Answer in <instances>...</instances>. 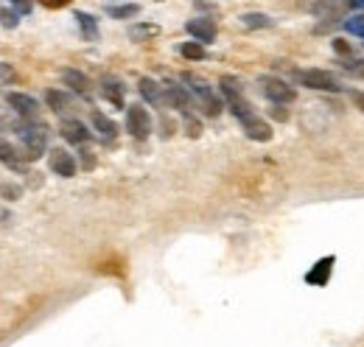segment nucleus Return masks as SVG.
I'll return each mask as SVG.
<instances>
[{"instance_id":"423d86ee","label":"nucleus","mask_w":364,"mask_h":347,"mask_svg":"<svg viewBox=\"0 0 364 347\" xmlns=\"http://www.w3.org/2000/svg\"><path fill=\"white\" fill-rule=\"evenodd\" d=\"M163 98H166V104H168L171 110H180L182 115H193L196 101H193V95L188 92V87L185 85L166 82V85H163Z\"/></svg>"},{"instance_id":"f257e3e1","label":"nucleus","mask_w":364,"mask_h":347,"mask_svg":"<svg viewBox=\"0 0 364 347\" xmlns=\"http://www.w3.org/2000/svg\"><path fill=\"white\" fill-rule=\"evenodd\" d=\"M182 85L188 87V92L193 95V101H196V107L205 112V115H210V118H216V115H222V98L216 95V90L208 85L205 79H199V76H193V73H185L182 76Z\"/></svg>"},{"instance_id":"39448f33","label":"nucleus","mask_w":364,"mask_h":347,"mask_svg":"<svg viewBox=\"0 0 364 347\" xmlns=\"http://www.w3.org/2000/svg\"><path fill=\"white\" fill-rule=\"evenodd\" d=\"M294 79L311 90H319V92H342V82L328 70H297Z\"/></svg>"},{"instance_id":"ddd939ff","label":"nucleus","mask_w":364,"mask_h":347,"mask_svg":"<svg viewBox=\"0 0 364 347\" xmlns=\"http://www.w3.org/2000/svg\"><path fill=\"white\" fill-rule=\"evenodd\" d=\"M62 82H65V87H70L73 92H79V95H90L92 90V82L82 73V70H73V68H68V70H62Z\"/></svg>"},{"instance_id":"f8f14e48","label":"nucleus","mask_w":364,"mask_h":347,"mask_svg":"<svg viewBox=\"0 0 364 347\" xmlns=\"http://www.w3.org/2000/svg\"><path fill=\"white\" fill-rule=\"evenodd\" d=\"M46 101L56 115H68V112H73V107H76V98H73L70 92H65V90H48Z\"/></svg>"},{"instance_id":"c85d7f7f","label":"nucleus","mask_w":364,"mask_h":347,"mask_svg":"<svg viewBox=\"0 0 364 347\" xmlns=\"http://www.w3.org/2000/svg\"><path fill=\"white\" fill-rule=\"evenodd\" d=\"M151 34H157V28H154V26H135V28H132V40H140V37H151Z\"/></svg>"},{"instance_id":"b1692460","label":"nucleus","mask_w":364,"mask_h":347,"mask_svg":"<svg viewBox=\"0 0 364 347\" xmlns=\"http://www.w3.org/2000/svg\"><path fill=\"white\" fill-rule=\"evenodd\" d=\"M350 34H359V37H364V17H350V20H345L342 23Z\"/></svg>"},{"instance_id":"4be33fe9","label":"nucleus","mask_w":364,"mask_h":347,"mask_svg":"<svg viewBox=\"0 0 364 347\" xmlns=\"http://www.w3.org/2000/svg\"><path fill=\"white\" fill-rule=\"evenodd\" d=\"M180 53L185 59H205V48L199 43H185L180 48Z\"/></svg>"},{"instance_id":"2eb2a0df","label":"nucleus","mask_w":364,"mask_h":347,"mask_svg":"<svg viewBox=\"0 0 364 347\" xmlns=\"http://www.w3.org/2000/svg\"><path fill=\"white\" fill-rule=\"evenodd\" d=\"M137 90H140V95H143L151 107H163V104H166V98H163V87L157 85L154 79H140V82H137Z\"/></svg>"},{"instance_id":"c756f323","label":"nucleus","mask_w":364,"mask_h":347,"mask_svg":"<svg viewBox=\"0 0 364 347\" xmlns=\"http://www.w3.org/2000/svg\"><path fill=\"white\" fill-rule=\"evenodd\" d=\"M350 101H353V104L364 112V92L362 90H350Z\"/></svg>"},{"instance_id":"aec40b11","label":"nucleus","mask_w":364,"mask_h":347,"mask_svg":"<svg viewBox=\"0 0 364 347\" xmlns=\"http://www.w3.org/2000/svg\"><path fill=\"white\" fill-rule=\"evenodd\" d=\"M23 160H26V154H17V149H14V146H9V143H3V140H0V163H6L9 169L20 171V169H23Z\"/></svg>"},{"instance_id":"473e14b6","label":"nucleus","mask_w":364,"mask_h":347,"mask_svg":"<svg viewBox=\"0 0 364 347\" xmlns=\"http://www.w3.org/2000/svg\"><path fill=\"white\" fill-rule=\"evenodd\" d=\"M272 115H274V118H277V121H286V118H289V112H286L283 107H274V110H272Z\"/></svg>"},{"instance_id":"a878e982","label":"nucleus","mask_w":364,"mask_h":347,"mask_svg":"<svg viewBox=\"0 0 364 347\" xmlns=\"http://www.w3.org/2000/svg\"><path fill=\"white\" fill-rule=\"evenodd\" d=\"M333 50H336L339 56H348V59H353V45L345 43V40H333Z\"/></svg>"},{"instance_id":"f3484780","label":"nucleus","mask_w":364,"mask_h":347,"mask_svg":"<svg viewBox=\"0 0 364 347\" xmlns=\"http://www.w3.org/2000/svg\"><path fill=\"white\" fill-rule=\"evenodd\" d=\"M76 23H79V28H82V37L87 40V43H95L98 40V20L87 14V11H76Z\"/></svg>"},{"instance_id":"f03ea898","label":"nucleus","mask_w":364,"mask_h":347,"mask_svg":"<svg viewBox=\"0 0 364 347\" xmlns=\"http://www.w3.org/2000/svg\"><path fill=\"white\" fill-rule=\"evenodd\" d=\"M17 137L26 149V160H40L48 151V127L40 121H23Z\"/></svg>"},{"instance_id":"dca6fc26","label":"nucleus","mask_w":364,"mask_h":347,"mask_svg":"<svg viewBox=\"0 0 364 347\" xmlns=\"http://www.w3.org/2000/svg\"><path fill=\"white\" fill-rule=\"evenodd\" d=\"M104 11L115 20H129V17L140 14V3H107Z\"/></svg>"},{"instance_id":"7ed1b4c3","label":"nucleus","mask_w":364,"mask_h":347,"mask_svg":"<svg viewBox=\"0 0 364 347\" xmlns=\"http://www.w3.org/2000/svg\"><path fill=\"white\" fill-rule=\"evenodd\" d=\"M222 95H225V101H228L230 112L238 118V124H244V121H250L252 115H255V110H252V104L247 101V95H244V90H241V82H235L232 76H225L222 82Z\"/></svg>"},{"instance_id":"412c9836","label":"nucleus","mask_w":364,"mask_h":347,"mask_svg":"<svg viewBox=\"0 0 364 347\" xmlns=\"http://www.w3.org/2000/svg\"><path fill=\"white\" fill-rule=\"evenodd\" d=\"M241 23H244L247 28H272L274 26V20L269 14H244Z\"/></svg>"},{"instance_id":"20e7f679","label":"nucleus","mask_w":364,"mask_h":347,"mask_svg":"<svg viewBox=\"0 0 364 347\" xmlns=\"http://www.w3.org/2000/svg\"><path fill=\"white\" fill-rule=\"evenodd\" d=\"M258 85H261V92L272 101L274 107H286V104H291L297 98V90L289 85V82L277 79V76H261Z\"/></svg>"},{"instance_id":"6ab92c4d","label":"nucleus","mask_w":364,"mask_h":347,"mask_svg":"<svg viewBox=\"0 0 364 347\" xmlns=\"http://www.w3.org/2000/svg\"><path fill=\"white\" fill-rule=\"evenodd\" d=\"M92 127H95V132H98L104 140H115V134H118V127H115L104 112H92Z\"/></svg>"},{"instance_id":"2f4dec72","label":"nucleus","mask_w":364,"mask_h":347,"mask_svg":"<svg viewBox=\"0 0 364 347\" xmlns=\"http://www.w3.org/2000/svg\"><path fill=\"white\" fill-rule=\"evenodd\" d=\"M82 163H85V169H92V166H95V160H92V151L82 149Z\"/></svg>"},{"instance_id":"6e6552de","label":"nucleus","mask_w":364,"mask_h":347,"mask_svg":"<svg viewBox=\"0 0 364 347\" xmlns=\"http://www.w3.org/2000/svg\"><path fill=\"white\" fill-rule=\"evenodd\" d=\"M6 104H9L23 121H37V115H40L37 98H31V95H26V92H9V95H6Z\"/></svg>"},{"instance_id":"0eeeda50","label":"nucleus","mask_w":364,"mask_h":347,"mask_svg":"<svg viewBox=\"0 0 364 347\" xmlns=\"http://www.w3.org/2000/svg\"><path fill=\"white\" fill-rule=\"evenodd\" d=\"M127 132L135 140H146L151 134V115L143 104H129L127 107Z\"/></svg>"},{"instance_id":"9d476101","label":"nucleus","mask_w":364,"mask_h":347,"mask_svg":"<svg viewBox=\"0 0 364 347\" xmlns=\"http://www.w3.org/2000/svg\"><path fill=\"white\" fill-rule=\"evenodd\" d=\"M50 157H48V163H50V171L59 174V176H65V179H70L73 174H76V157L70 154V151H65V149H53V151H48Z\"/></svg>"},{"instance_id":"393cba45","label":"nucleus","mask_w":364,"mask_h":347,"mask_svg":"<svg viewBox=\"0 0 364 347\" xmlns=\"http://www.w3.org/2000/svg\"><path fill=\"white\" fill-rule=\"evenodd\" d=\"M185 129H188L191 137H199V134H202V124H199L193 115H185Z\"/></svg>"},{"instance_id":"4468645a","label":"nucleus","mask_w":364,"mask_h":347,"mask_svg":"<svg viewBox=\"0 0 364 347\" xmlns=\"http://www.w3.org/2000/svg\"><path fill=\"white\" fill-rule=\"evenodd\" d=\"M241 127H244V132H247V137H250V140H258V143L272 140V127H269L267 121H261L258 115H252V118H250V121H244Z\"/></svg>"},{"instance_id":"9b49d317","label":"nucleus","mask_w":364,"mask_h":347,"mask_svg":"<svg viewBox=\"0 0 364 347\" xmlns=\"http://www.w3.org/2000/svg\"><path fill=\"white\" fill-rule=\"evenodd\" d=\"M62 137L68 140V143H73V146H85V143H90L92 140V132L82 124V121H76V118H68V121H62Z\"/></svg>"},{"instance_id":"7c9ffc66","label":"nucleus","mask_w":364,"mask_h":347,"mask_svg":"<svg viewBox=\"0 0 364 347\" xmlns=\"http://www.w3.org/2000/svg\"><path fill=\"white\" fill-rule=\"evenodd\" d=\"M11 9L17 14H31V3H11Z\"/></svg>"},{"instance_id":"1a4fd4ad","label":"nucleus","mask_w":364,"mask_h":347,"mask_svg":"<svg viewBox=\"0 0 364 347\" xmlns=\"http://www.w3.org/2000/svg\"><path fill=\"white\" fill-rule=\"evenodd\" d=\"M185 31L199 45H208L216 40V23L210 17H193V20H188L185 23Z\"/></svg>"},{"instance_id":"a211bd4d","label":"nucleus","mask_w":364,"mask_h":347,"mask_svg":"<svg viewBox=\"0 0 364 347\" xmlns=\"http://www.w3.org/2000/svg\"><path fill=\"white\" fill-rule=\"evenodd\" d=\"M101 92L104 98H109L115 107H124V85L118 79H104L101 82Z\"/></svg>"},{"instance_id":"5701e85b","label":"nucleus","mask_w":364,"mask_h":347,"mask_svg":"<svg viewBox=\"0 0 364 347\" xmlns=\"http://www.w3.org/2000/svg\"><path fill=\"white\" fill-rule=\"evenodd\" d=\"M0 23H3L6 28H17L20 17H17V11H14V9H0Z\"/></svg>"},{"instance_id":"cd10ccee","label":"nucleus","mask_w":364,"mask_h":347,"mask_svg":"<svg viewBox=\"0 0 364 347\" xmlns=\"http://www.w3.org/2000/svg\"><path fill=\"white\" fill-rule=\"evenodd\" d=\"M348 73H353V76H364V62L362 59H348V65H342Z\"/></svg>"},{"instance_id":"bb28decb","label":"nucleus","mask_w":364,"mask_h":347,"mask_svg":"<svg viewBox=\"0 0 364 347\" xmlns=\"http://www.w3.org/2000/svg\"><path fill=\"white\" fill-rule=\"evenodd\" d=\"M20 193H23L20 185H0V196H3V199H17Z\"/></svg>"}]
</instances>
